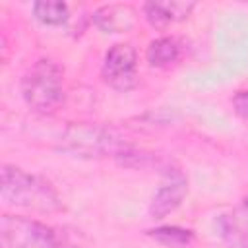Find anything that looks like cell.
<instances>
[{"instance_id": "30bf717a", "label": "cell", "mask_w": 248, "mask_h": 248, "mask_svg": "<svg viewBox=\"0 0 248 248\" xmlns=\"http://www.w3.org/2000/svg\"><path fill=\"white\" fill-rule=\"evenodd\" d=\"M180 56V45L172 37H161L155 39L147 48V62L157 68L170 66Z\"/></svg>"}, {"instance_id": "52a82bcc", "label": "cell", "mask_w": 248, "mask_h": 248, "mask_svg": "<svg viewBox=\"0 0 248 248\" xmlns=\"http://www.w3.org/2000/svg\"><path fill=\"white\" fill-rule=\"evenodd\" d=\"M186 196V180L180 172H169V182H165L151 200V215L153 217H165L170 211H174Z\"/></svg>"}, {"instance_id": "7a4b0ae2", "label": "cell", "mask_w": 248, "mask_h": 248, "mask_svg": "<svg viewBox=\"0 0 248 248\" xmlns=\"http://www.w3.org/2000/svg\"><path fill=\"white\" fill-rule=\"evenodd\" d=\"M21 95L33 110L41 114L54 112L64 101L62 68L50 58L37 60L21 78Z\"/></svg>"}, {"instance_id": "7c38bea8", "label": "cell", "mask_w": 248, "mask_h": 248, "mask_svg": "<svg viewBox=\"0 0 248 248\" xmlns=\"http://www.w3.org/2000/svg\"><path fill=\"white\" fill-rule=\"evenodd\" d=\"M155 240H159L165 246H174V248H184L194 240L192 231L180 229V227H159L155 231H149Z\"/></svg>"}, {"instance_id": "8992f818", "label": "cell", "mask_w": 248, "mask_h": 248, "mask_svg": "<svg viewBox=\"0 0 248 248\" xmlns=\"http://www.w3.org/2000/svg\"><path fill=\"white\" fill-rule=\"evenodd\" d=\"M192 10H194V2H178V0H155L143 6L145 19L157 29H165L172 23L186 19Z\"/></svg>"}, {"instance_id": "8fae6325", "label": "cell", "mask_w": 248, "mask_h": 248, "mask_svg": "<svg viewBox=\"0 0 248 248\" xmlns=\"http://www.w3.org/2000/svg\"><path fill=\"white\" fill-rule=\"evenodd\" d=\"M33 14L45 25H64L70 17L68 6L64 2H35Z\"/></svg>"}, {"instance_id": "3957f363", "label": "cell", "mask_w": 248, "mask_h": 248, "mask_svg": "<svg viewBox=\"0 0 248 248\" xmlns=\"http://www.w3.org/2000/svg\"><path fill=\"white\" fill-rule=\"evenodd\" d=\"M60 147L76 157H87V159H97L107 155L120 157L128 151L124 141L110 128L97 124L70 126L60 138Z\"/></svg>"}, {"instance_id": "4fadbf2b", "label": "cell", "mask_w": 248, "mask_h": 248, "mask_svg": "<svg viewBox=\"0 0 248 248\" xmlns=\"http://www.w3.org/2000/svg\"><path fill=\"white\" fill-rule=\"evenodd\" d=\"M232 105H234V110L248 118V91H238L234 97H232Z\"/></svg>"}, {"instance_id": "ba28073f", "label": "cell", "mask_w": 248, "mask_h": 248, "mask_svg": "<svg viewBox=\"0 0 248 248\" xmlns=\"http://www.w3.org/2000/svg\"><path fill=\"white\" fill-rule=\"evenodd\" d=\"M93 21L105 33H122V31H126V29H130L134 25L136 12H134L132 6L108 4V6L99 8L93 14Z\"/></svg>"}, {"instance_id": "9c48e42d", "label": "cell", "mask_w": 248, "mask_h": 248, "mask_svg": "<svg viewBox=\"0 0 248 248\" xmlns=\"http://www.w3.org/2000/svg\"><path fill=\"white\" fill-rule=\"evenodd\" d=\"M221 236L232 248H248V211H234L219 219Z\"/></svg>"}, {"instance_id": "5bb4252c", "label": "cell", "mask_w": 248, "mask_h": 248, "mask_svg": "<svg viewBox=\"0 0 248 248\" xmlns=\"http://www.w3.org/2000/svg\"><path fill=\"white\" fill-rule=\"evenodd\" d=\"M244 209H246V211H248V198H246V200H244Z\"/></svg>"}, {"instance_id": "5b68a950", "label": "cell", "mask_w": 248, "mask_h": 248, "mask_svg": "<svg viewBox=\"0 0 248 248\" xmlns=\"http://www.w3.org/2000/svg\"><path fill=\"white\" fill-rule=\"evenodd\" d=\"M103 76L107 83L118 91H128L138 79V54L128 43L112 45L103 62Z\"/></svg>"}, {"instance_id": "6da1fadb", "label": "cell", "mask_w": 248, "mask_h": 248, "mask_svg": "<svg viewBox=\"0 0 248 248\" xmlns=\"http://www.w3.org/2000/svg\"><path fill=\"white\" fill-rule=\"evenodd\" d=\"M0 196L4 203L35 213H52L62 207L58 194L46 180L12 165H2Z\"/></svg>"}, {"instance_id": "277c9868", "label": "cell", "mask_w": 248, "mask_h": 248, "mask_svg": "<svg viewBox=\"0 0 248 248\" xmlns=\"http://www.w3.org/2000/svg\"><path fill=\"white\" fill-rule=\"evenodd\" d=\"M2 248H62L58 234L45 223L19 215L0 217Z\"/></svg>"}]
</instances>
